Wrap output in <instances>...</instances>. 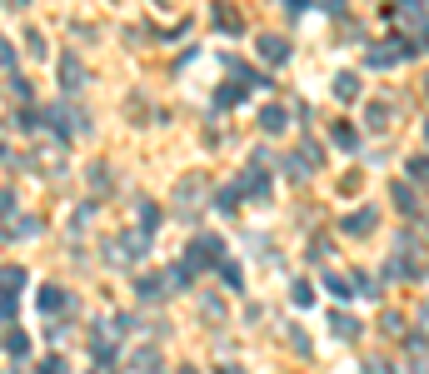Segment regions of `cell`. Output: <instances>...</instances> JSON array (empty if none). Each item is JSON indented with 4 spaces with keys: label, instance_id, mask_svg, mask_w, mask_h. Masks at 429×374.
Instances as JSON below:
<instances>
[{
    "label": "cell",
    "instance_id": "6da1fadb",
    "mask_svg": "<svg viewBox=\"0 0 429 374\" xmlns=\"http://www.w3.org/2000/svg\"><path fill=\"white\" fill-rule=\"evenodd\" d=\"M145 245H150V235H145V230H140V235L130 230L125 240H115V245H110V259H115V264H130V259H140V254H145Z\"/></svg>",
    "mask_w": 429,
    "mask_h": 374
},
{
    "label": "cell",
    "instance_id": "7a4b0ae2",
    "mask_svg": "<svg viewBox=\"0 0 429 374\" xmlns=\"http://www.w3.org/2000/svg\"><path fill=\"white\" fill-rule=\"evenodd\" d=\"M40 314H70V295L60 290V285H40Z\"/></svg>",
    "mask_w": 429,
    "mask_h": 374
},
{
    "label": "cell",
    "instance_id": "3957f363",
    "mask_svg": "<svg viewBox=\"0 0 429 374\" xmlns=\"http://www.w3.org/2000/svg\"><path fill=\"white\" fill-rule=\"evenodd\" d=\"M210 259H220V240H214V235H200V240L190 245L185 264H190V270H200V264H210Z\"/></svg>",
    "mask_w": 429,
    "mask_h": 374
},
{
    "label": "cell",
    "instance_id": "277c9868",
    "mask_svg": "<svg viewBox=\"0 0 429 374\" xmlns=\"http://www.w3.org/2000/svg\"><path fill=\"white\" fill-rule=\"evenodd\" d=\"M255 50H260L270 65H285V60H290V40H285V35H260Z\"/></svg>",
    "mask_w": 429,
    "mask_h": 374
},
{
    "label": "cell",
    "instance_id": "5b68a950",
    "mask_svg": "<svg viewBox=\"0 0 429 374\" xmlns=\"http://www.w3.org/2000/svg\"><path fill=\"white\" fill-rule=\"evenodd\" d=\"M340 230H345V235H354V240H359V235H369V230H374V205L354 209V215H345V225H340Z\"/></svg>",
    "mask_w": 429,
    "mask_h": 374
},
{
    "label": "cell",
    "instance_id": "8992f818",
    "mask_svg": "<svg viewBox=\"0 0 429 374\" xmlns=\"http://www.w3.org/2000/svg\"><path fill=\"white\" fill-rule=\"evenodd\" d=\"M330 330H335L340 340H359V319H350L345 309H330Z\"/></svg>",
    "mask_w": 429,
    "mask_h": 374
},
{
    "label": "cell",
    "instance_id": "52a82bcc",
    "mask_svg": "<svg viewBox=\"0 0 429 374\" xmlns=\"http://www.w3.org/2000/svg\"><path fill=\"white\" fill-rule=\"evenodd\" d=\"M260 125L270 130V135H280V130L290 125V115H285V105H264V110H260Z\"/></svg>",
    "mask_w": 429,
    "mask_h": 374
},
{
    "label": "cell",
    "instance_id": "ba28073f",
    "mask_svg": "<svg viewBox=\"0 0 429 374\" xmlns=\"http://www.w3.org/2000/svg\"><path fill=\"white\" fill-rule=\"evenodd\" d=\"M25 280H30V275H25V270H20V264H11V270H0V290H6V295H11V299H15V295H20V290H25Z\"/></svg>",
    "mask_w": 429,
    "mask_h": 374
},
{
    "label": "cell",
    "instance_id": "9c48e42d",
    "mask_svg": "<svg viewBox=\"0 0 429 374\" xmlns=\"http://www.w3.org/2000/svg\"><path fill=\"white\" fill-rule=\"evenodd\" d=\"M165 285H170V280H160V275H140V280H135V295H140V299H160V295H165Z\"/></svg>",
    "mask_w": 429,
    "mask_h": 374
},
{
    "label": "cell",
    "instance_id": "30bf717a",
    "mask_svg": "<svg viewBox=\"0 0 429 374\" xmlns=\"http://www.w3.org/2000/svg\"><path fill=\"white\" fill-rule=\"evenodd\" d=\"M60 80H65V90H80V85H85V70H80V60H75V56H65V60H60Z\"/></svg>",
    "mask_w": 429,
    "mask_h": 374
},
{
    "label": "cell",
    "instance_id": "8fae6325",
    "mask_svg": "<svg viewBox=\"0 0 429 374\" xmlns=\"http://www.w3.org/2000/svg\"><path fill=\"white\" fill-rule=\"evenodd\" d=\"M6 354H11V359H25V354H30V335H25V330H11V335H6Z\"/></svg>",
    "mask_w": 429,
    "mask_h": 374
},
{
    "label": "cell",
    "instance_id": "7c38bea8",
    "mask_svg": "<svg viewBox=\"0 0 429 374\" xmlns=\"http://www.w3.org/2000/svg\"><path fill=\"white\" fill-rule=\"evenodd\" d=\"M240 190H245V195H255V200H264V195H270V180H264V170H250Z\"/></svg>",
    "mask_w": 429,
    "mask_h": 374
},
{
    "label": "cell",
    "instance_id": "4fadbf2b",
    "mask_svg": "<svg viewBox=\"0 0 429 374\" xmlns=\"http://www.w3.org/2000/svg\"><path fill=\"white\" fill-rule=\"evenodd\" d=\"M220 280H225L230 290H240V285H245V275H240V264H235V259H225V264H220Z\"/></svg>",
    "mask_w": 429,
    "mask_h": 374
},
{
    "label": "cell",
    "instance_id": "5bb4252c",
    "mask_svg": "<svg viewBox=\"0 0 429 374\" xmlns=\"http://www.w3.org/2000/svg\"><path fill=\"white\" fill-rule=\"evenodd\" d=\"M335 95H340V100H354V95H359V80H354V75H340V80H335Z\"/></svg>",
    "mask_w": 429,
    "mask_h": 374
},
{
    "label": "cell",
    "instance_id": "9a60e30c",
    "mask_svg": "<svg viewBox=\"0 0 429 374\" xmlns=\"http://www.w3.org/2000/svg\"><path fill=\"white\" fill-rule=\"evenodd\" d=\"M135 369H140V374H160V359H155V349H140V354H135Z\"/></svg>",
    "mask_w": 429,
    "mask_h": 374
},
{
    "label": "cell",
    "instance_id": "2e32d148",
    "mask_svg": "<svg viewBox=\"0 0 429 374\" xmlns=\"http://www.w3.org/2000/svg\"><path fill=\"white\" fill-rule=\"evenodd\" d=\"M140 220H145V235H155V225H160V209H155L150 200H140Z\"/></svg>",
    "mask_w": 429,
    "mask_h": 374
},
{
    "label": "cell",
    "instance_id": "e0dca14e",
    "mask_svg": "<svg viewBox=\"0 0 429 374\" xmlns=\"http://www.w3.org/2000/svg\"><path fill=\"white\" fill-rule=\"evenodd\" d=\"M165 280H170V285H180V290H185V285H190V280H195V270H190V264H170V275H165Z\"/></svg>",
    "mask_w": 429,
    "mask_h": 374
},
{
    "label": "cell",
    "instance_id": "ac0fdd59",
    "mask_svg": "<svg viewBox=\"0 0 429 374\" xmlns=\"http://www.w3.org/2000/svg\"><path fill=\"white\" fill-rule=\"evenodd\" d=\"M395 56H399L395 45H380V50H369V65H395Z\"/></svg>",
    "mask_w": 429,
    "mask_h": 374
},
{
    "label": "cell",
    "instance_id": "d6986e66",
    "mask_svg": "<svg viewBox=\"0 0 429 374\" xmlns=\"http://www.w3.org/2000/svg\"><path fill=\"white\" fill-rule=\"evenodd\" d=\"M335 140H340V145H345V150H354V145H359V135H354V130H350V125H335Z\"/></svg>",
    "mask_w": 429,
    "mask_h": 374
},
{
    "label": "cell",
    "instance_id": "ffe728a7",
    "mask_svg": "<svg viewBox=\"0 0 429 374\" xmlns=\"http://www.w3.org/2000/svg\"><path fill=\"white\" fill-rule=\"evenodd\" d=\"M395 200H399V209H419V195H409V185H399Z\"/></svg>",
    "mask_w": 429,
    "mask_h": 374
},
{
    "label": "cell",
    "instance_id": "44dd1931",
    "mask_svg": "<svg viewBox=\"0 0 429 374\" xmlns=\"http://www.w3.org/2000/svg\"><path fill=\"white\" fill-rule=\"evenodd\" d=\"M235 100H240V85H225L220 95H214V105H220V110H225V105H235Z\"/></svg>",
    "mask_w": 429,
    "mask_h": 374
},
{
    "label": "cell",
    "instance_id": "7402d4cb",
    "mask_svg": "<svg viewBox=\"0 0 429 374\" xmlns=\"http://www.w3.org/2000/svg\"><path fill=\"white\" fill-rule=\"evenodd\" d=\"M214 20H220L225 30H240V15H235V11H225V6H220V11H214Z\"/></svg>",
    "mask_w": 429,
    "mask_h": 374
},
{
    "label": "cell",
    "instance_id": "603a6c76",
    "mask_svg": "<svg viewBox=\"0 0 429 374\" xmlns=\"http://www.w3.org/2000/svg\"><path fill=\"white\" fill-rule=\"evenodd\" d=\"M290 344H295V354H309V335L305 330H290Z\"/></svg>",
    "mask_w": 429,
    "mask_h": 374
},
{
    "label": "cell",
    "instance_id": "cb8c5ba5",
    "mask_svg": "<svg viewBox=\"0 0 429 374\" xmlns=\"http://www.w3.org/2000/svg\"><path fill=\"white\" fill-rule=\"evenodd\" d=\"M6 65H15V45H11V40H0V70H6Z\"/></svg>",
    "mask_w": 429,
    "mask_h": 374
},
{
    "label": "cell",
    "instance_id": "d4e9b609",
    "mask_svg": "<svg viewBox=\"0 0 429 374\" xmlns=\"http://www.w3.org/2000/svg\"><path fill=\"white\" fill-rule=\"evenodd\" d=\"M290 295H295V304H309V299H314V290H309V285H305V280H300V285H295V290H290Z\"/></svg>",
    "mask_w": 429,
    "mask_h": 374
},
{
    "label": "cell",
    "instance_id": "484cf974",
    "mask_svg": "<svg viewBox=\"0 0 429 374\" xmlns=\"http://www.w3.org/2000/svg\"><path fill=\"white\" fill-rule=\"evenodd\" d=\"M409 175L414 180H429V160H409Z\"/></svg>",
    "mask_w": 429,
    "mask_h": 374
},
{
    "label": "cell",
    "instance_id": "4316f807",
    "mask_svg": "<svg viewBox=\"0 0 429 374\" xmlns=\"http://www.w3.org/2000/svg\"><path fill=\"white\" fill-rule=\"evenodd\" d=\"M25 45H30V56H45V35H35V30H30V35H25Z\"/></svg>",
    "mask_w": 429,
    "mask_h": 374
},
{
    "label": "cell",
    "instance_id": "83f0119b",
    "mask_svg": "<svg viewBox=\"0 0 429 374\" xmlns=\"http://www.w3.org/2000/svg\"><path fill=\"white\" fill-rule=\"evenodd\" d=\"M325 290H330V295H345V290H350V285H345V280H340V275H325Z\"/></svg>",
    "mask_w": 429,
    "mask_h": 374
},
{
    "label": "cell",
    "instance_id": "f1b7e54d",
    "mask_svg": "<svg viewBox=\"0 0 429 374\" xmlns=\"http://www.w3.org/2000/svg\"><path fill=\"white\" fill-rule=\"evenodd\" d=\"M40 374H65V359H45V364H40Z\"/></svg>",
    "mask_w": 429,
    "mask_h": 374
},
{
    "label": "cell",
    "instance_id": "f546056e",
    "mask_svg": "<svg viewBox=\"0 0 429 374\" xmlns=\"http://www.w3.org/2000/svg\"><path fill=\"white\" fill-rule=\"evenodd\" d=\"M364 374H395V369H390L385 359H369V364H364Z\"/></svg>",
    "mask_w": 429,
    "mask_h": 374
},
{
    "label": "cell",
    "instance_id": "4dcf8cb0",
    "mask_svg": "<svg viewBox=\"0 0 429 374\" xmlns=\"http://www.w3.org/2000/svg\"><path fill=\"white\" fill-rule=\"evenodd\" d=\"M15 314V299H0V319H11Z\"/></svg>",
    "mask_w": 429,
    "mask_h": 374
},
{
    "label": "cell",
    "instance_id": "1f68e13d",
    "mask_svg": "<svg viewBox=\"0 0 429 374\" xmlns=\"http://www.w3.org/2000/svg\"><path fill=\"white\" fill-rule=\"evenodd\" d=\"M419 325H424V335H429V304H419Z\"/></svg>",
    "mask_w": 429,
    "mask_h": 374
},
{
    "label": "cell",
    "instance_id": "d6a6232c",
    "mask_svg": "<svg viewBox=\"0 0 429 374\" xmlns=\"http://www.w3.org/2000/svg\"><path fill=\"white\" fill-rule=\"evenodd\" d=\"M214 374H245L240 364H220V369H214Z\"/></svg>",
    "mask_w": 429,
    "mask_h": 374
},
{
    "label": "cell",
    "instance_id": "836d02e7",
    "mask_svg": "<svg viewBox=\"0 0 429 374\" xmlns=\"http://www.w3.org/2000/svg\"><path fill=\"white\" fill-rule=\"evenodd\" d=\"M175 374H195V369H190V364H185V369H175Z\"/></svg>",
    "mask_w": 429,
    "mask_h": 374
},
{
    "label": "cell",
    "instance_id": "e575fe53",
    "mask_svg": "<svg viewBox=\"0 0 429 374\" xmlns=\"http://www.w3.org/2000/svg\"><path fill=\"white\" fill-rule=\"evenodd\" d=\"M424 140H429V120H424Z\"/></svg>",
    "mask_w": 429,
    "mask_h": 374
}]
</instances>
